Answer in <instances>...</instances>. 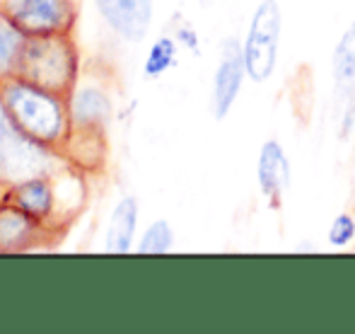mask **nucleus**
I'll use <instances>...</instances> for the list:
<instances>
[{"label": "nucleus", "mask_w": 355, "mask_h": 334, "mask_svg": "<svg viewBox=\"0 0 355 334\" xmlns=\"http://www.w3.org/2000/svg\"><path fill=\"white\" fill-rule=\"evenodd\" d=\"M0 114L34 141L63 151L71 138L73 122L68 97L19 76L0 81Z\"/></svg>", "instance_id": "nucleus-1"}, {"label": "nucleus", "mask_w": 355, "mask_h": 334, "mask_svg": "<svg viewBox=\"0 0 355 334\" xmlns=\"http://www.w3.org/2000/svg\"><path fill=\"white\" fill-rule=\"evenodd\" d=\"M83 71V56L73 34L29 37L15 76L58 94H71Z\"/></svg>", "instance_id": "nucleus-2"}, {"label": "nucleus", "mask_w": 355, "mask_h": 334, "mask_svg": "<svg viewBox=\"0 0 355 334\" xmlns=\"http://www.w3.org/2000/svg\"><path fill=\"white\" fill-rule=\"evenodd\" d=\"M66 165L68 160L61 151L34 141L0 114V187L51 177Z\"/></svg>", "instance_id": "nucleus-3"}, {"label": "nucleus", "mask_w": 355, "mask_h": 334, "mask_svg": "<svg viewBox=\"0 0 355 334\" xmlns=\"http://www.w3.org/2000/svg\"><path fill=\"white\" fill-rule=\"evenodd\" d=\"M281 32H283V12L278 0H261L254 10L252 22L247 29V39L242 44L247 78L254 83H266L278 68V53H281Z\"/></svg>", "instance_id": "nucleus-4"}, {"label": "nucleus", "mask_w": 355, "mask_h": 334, "mask_svg": "<svg viewBox=\"0 0 355 334\" xmlns=\"http://www.w3.org/2000/svg\"><path fill=\"white\" fill-rule=\"evenodd\" d=\"M114 83L107 68L89 63L80 71L73 92L68 94L73 128H104L114 119Z\"/></svg>", "instance_id": "nucleus-5"}, {"label": "nucleus", "mask_w": 355, "mask_h": 334, "mask_svg": "<svg viewBox=\"0 0 355 334\" xmlns=\"http://www.w3.org/2000/svg\"><path fill=\"white\" fill-rule=\"evenodd\" d=\"M0 10L27 37L73 34L83 0H0Z\"/></svg>", "instance_id": "nucleus-6"}, {"label": "nucleus", "mask_w": 355, "mask_h": 334, "mask_svg": "<svg viewBox=\"0 0 355 334\" xmlns=\"http://www.w3.org/2000/svg\"><path fill=\"white\" fill-rule=\"evenodd\" d=\"M0 201L22 208L24 213L42 221L44 226L56 231L58 235H66V231L61 226V201H58L56 174L0 187Z\"/></svg>", "instance_id": "nucleus-7"}, {"label": "nucleus", "mask_w": 355, "mask_h": 334, "mask_svg": "<svg viewBox=\"0 0 355 334\" xmlns=\"http://www.w3.org/2000/svg\"><path fill=\"white\" fill-rule=\"evenodd\" d=\"M56 231L42 221L24 213L12 203L0 201V254H24L49 247L53 240H61Z\"/></svg>", "instance_id": "nucleus-8"}, {"label": "nucleus", "mask_w": 355, "mask_h": 334, "mask_svg": "<svg viewBox=\"0 0 355 334\" xmlns=\"http://www.w3.org/2000/svg\"><path fill=\"white\" fill-rule=\"evenodd\" d=\"M247 78V66H244V51L237 39H225L220 49V61L213 76L211 90V114L215 119H225L230 109L234 107L239 92H242V81Z\"/></svg>", "instance_id": "nucleus-9"}, {"label": "nucleus", "mask_w": 355, "mask_h": 334, "mask_svg": "<svg viewBox=\"0 0 355 334\" xmlns=\"http://www.w3.org/2000/svg\"><path fill=\"white\" fill-rule=\"evenodd\" d=\"M94 8L123 42H143L153 24V0H94Z\"/></svg>", "instance_id": "nucleus-10"}, {"label": "nucleus", "mask_w": 355, "mask_h": 334, "mask_svg": "<svg viewBox=\"0 0 355 334\" xmlns=\"http://www.w3.org/2000/svg\"><path fill=\"white\" fill-rule=\"evenodd\" d=\"M61 153L66 156L68 165L78 167L80 172L89 177L102 174L109 160L107 131L104 128H73Z\"/></svg>", "instance_id": "nucleus-11"}, {"label": "nucleus", "mask_w": 355, "mask_h": 334, "mask_svg": "<svg viewBox=\"0 0 355 334\" xmlns=\"http://www.w3.org/2000/svg\"><path fill=\"white\" fill-rule=\"evenodd\" d=\"M257 182L271 206H281V199L290 184V162L283 146L271 138L261 146L257 160Z\"/></svg>", "instance_id": "nucleus-12"}, {"label": "nucleus", "mask_w": 355, "mask_h": 334, "mask_svg": "<svg viewBox=\"0 0 355 334\" xmlns=\"http://www.w3.org/2000/svg\"><path fill=\"white\" fill-rule=\"evenodd\" d=\"M141 218V203L136 197H121L109 216L107 235H104V252L107 254H128L133 250Z\"/></svg>", "instance_id": "nucleus-13"}, {"label": "nucleus", "mask_w": 355, "mask_h": 334, "mask_svg": "<svg viewBox=\"0 0 355 334\" xmlns=\"http://www.w3.org/2000/svg\"><path fill=\"white\" fill-rule=\"evenodd\" d=\"M27 39V34L0 10V81L17 73Z\"/></svg>", "instance_id": "nucleus-14"}, {"label": "nucleus", "mask_w": 355, "mask_h": 334, "mask_svg": "<svg viewBox=\"0 0 355 334\" xmlns=\"http://www.w3.org/2000/svg\"><path fill=\"white\" fill-rule=\"evenodd\" d=\"M331 71L341 87H353L355 85V22H351V27L338 39V47L334 51Z\"/></svg>", "instance_id": "nucleus-15"}, {"label": "nucleus", "mask_w": 355, "mask_h": 334, "mask_svg": "<svg viewBox=\"0 0 355 334\" xmlns=\"http://www.w3.org/2000/svg\"><path fill=\"white\" fill-rule=\"evenodd\" d=\"M172 247H174V228L169 226V221L157 218V221H153L145 228V233L136 245V252L143 254V257H148V254L150 257H159V254L172 252Z\"/></svg>", "instance_id": "nucleus-16"}, {"label": "nucleus", "mask_w": 355, "mask_h": 334, "mask_svg": "<svg viewBox=\"0 0 355 334\" xmlns=\"http://www.w3.org/2000/svg\"><path fill=\"white\" fill-rule=\"evenodd\" d=\"M177 49L179 42L174 37H159L157 42L150 47L148 56L143 63V73L148 78H162L169 68H174L177 63Z\"/></svg>", "instance_id": "nucleus-17"}, {"label": "nucleus", "mask_w": 355, "mask_h": 334, "mask_svg": "<svg viewBox=\"0 0 355 334\" xmlns=\"http://www.w3.org/2000/svg\"><path fill=\"white\" fill-rule=\"evenodd\" d=\"M355 237V221L348 213H341L338 218H334L331 228H329V242L336 247L348 245Z\"/></svg>", "instance_id": "nucleus-18"}, {"label": "nucleus", "mask_w": 355, "mask_h": 334, "mask_svg": "<svg viewBox=\"0 0 355 334\" xmlns=\"http://www.w3.org/2000/svg\"><path fill=\"white\" fill-rule=\"evenodd\" d=\"M177 42L179 44H184V47H189V49H196V34H193V29H189V27H184V29H179L177 32Z\"/></svg>", "instance_id": "nucleus-19"}]
</instances>
